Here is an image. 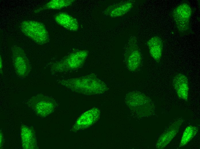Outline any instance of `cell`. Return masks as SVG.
Returning <instances> with one entry per match:
<instances>
[{
	"label": "cell",
	"instance_id": "1",
	"mask_svg": "<svg viewBox=\"0 0 200 149\" xmlns=\"http://www.w3.org/2000/svg\"><path fill=\"white\" fill-rule=\"evenodd\" d=\"M73 91L89 95L104 93L108 89L106 84L94 73L59 81Z\"/></svg>",
	"mask_w": 200,
	"mask_h": 149
},
{
	"label": "cell",
	"instance_id": "2",
	"mask_svg": "<svg viewBox=\"0 0 200 149\" xmlns=\"http://www.w3.org/2000/svg\"><path fill=\"white\" fill-rule=\"evenodd\" d=\"M87 50H76L69 54L51 66L53 71L62 72L75 70L82 66L88 55Z\"/></svg>",
	"mask_w": 200,
	"mask_h": 149
},
{
	"label": "cell",
	"instance_id": "3",
	"mask_svg": "<svg viewBox=\"0 0 200 149\" xmlns=\"http://www.w3.org/2000/svg\"><path fill=\"white\" fill-rule=\"evenodd\" d=\"M19 28L24 34L39 45L45 44L50 40L45 26L41 22L24 20L20 23Z\"/></svg>",
	"mask_w": 200,
	"mask_h": 149
},
{
	"label": "cell",
	"instance_id": "4",
	"mask_svg": "<svg viewBox=\"0 0 200 149\" xmlns=\"http://www.w3.org/2000/svg\"><path fill=\"white\" fill-rule=\"evenodd\" d=\"M193 10L190 5L183 2L173 10L172 15L177 29L182 34L189 31L190 21Z\"/></svg>",
	"mask_w": 200,
	"mask_h": 149
},
{
	"label": "cell",
	"instance_id": "5",
	"mask_svg": "<svg viewBox=\"0 0 200 149\" xmlns=\"http://www.w3.org/2000/svg\"><path fill=\"white\" fill-rule=\"evenodd\" d=\"M126 104L141 114L147 115L151 111L153 104L151 100L144 94L137 91H132L126 96Z\"/></svg>",
	"mask_w": 200,
	"mask_h": 149
},
{
	"label": "cell",
	"instance_id": "6",
	"mask_svg": "<svg viewBox=\"0 0 200 149\" xmlns=\"http://www.w3.org/2000/svg\"><path fill=\"white\" fill-rule=\"evenodd\" d=\"M11 50L13 65L16 74L21 77H26L29 74L31 66L25 51L16 45L12 46Z\"/></svg>",
	"mask_w": 200,
	"mask_h": 149
},
{
	"label": "cell",
	"instance_id": "7",
	"mask_svg": "<svg viewBox=\"0 0 200 149\" xmlns=\"http://www.w3.org/2000/svg\"><path fill=\"white\" fill-rule=\"evenodd\" d=\"M126 67L130 71L137 69L141 62V56L136 37L132 36L129 39L124 55Z\"/></svg>",
	"mask_w": 200,
	"mask_h": 149
},
{
	"label": "cell",
	"instance_id": "8",
	"mask_svg": "<svg viewBox=\"0 0 200 149\" xmlns=\"http://www.w3.org/2000/svg\"><path fill=\"white\" fill-rule=\"evenodd\" d=\"M29 103L37 113L42 116H45L48 111H51L55 105L53 100L41 94L32 97Z\"/></svg>",
	"mask_w": 200,
	"mask_h": 149
},
{
	"label": "cell",
	"instance_id": "9",
	"mask_svg": "<svg viewBox=\"0 0 200 149\" xmlns=\"http://www.w3.org/2000/svg\"><path fill=\"white\" fill-rule=\"evenodd\" d=\"M184 121L179 118L171 124L158 138L155 145L157 149L164 148L176 135Z\"/></svg>",
	"mask_w": 200,
	"mask_h": 149
},
{
	"label": "cell",
	"instance_id": "10",
	"mask_svg": "<svg viewBox=\"0 0 200 149\" xmlns=\"http://www.w3.org/2000/svg\"><path fill=\"white\" fill-rule=\"evenodd\" d=\"M172 85L179 98L187 101L189 87L187 77L182 73L176 74L172 79Z\"/></svg>",
	"mask_w": 200,
	"mask_h": 149
},
{
	"label": "cell",
	"instance_id": "11",
	"mask_svg": "<svg viewBox=\"0 0 200 149\" xmlns=\"http://www.w3.org/2000/svg\"><path fill=\"white\" fill-rule=\"evenodd\" d=\"M133 5L132 2L130 1H120L108 6L104 10V13L112 17H120L128 12Z\"/></svg>",
	"mask_w": 200,
	"mask_h": 149
},
{
	"label": "cell",
	"instance_id": "12",
	"mask_svg": "<svg viewBox=\"0 0 200 149\" xmlns=\"http://www.w3.org/2000/svg\"><path fill=\"white\" fill-rule=\"evenodd\" d=\"M56 23L66 29L71 31H76L79 29L77 20L66 13L60 12L55 15Z\"/></svg>",
	"mask_w": 200,
	"mask_h": 149
},
{
	"label": "cell",
	"instance_id": "13",
	"mask_svg": "<svg viewBox=\"0 0 200 149\" xmlns=\"http://www.w3.org/2000/svg\"><path fill=\"white\" fill-rule=\"evenodd\" d=\"M151 56L159 63L161 58L163 52V44L161 39L158 36L150 38L147 42Z\"/></svg>",
	"mask_w": 200,
	"mask_h": 149
},
{
	"label": "cell",
	"instance_id": "14",
	"mask_svg": "<svg viewBox=\"0 0 200 149\" xmlns=\"http://www.w3.org/2000/svg\"><path fill=\"white\" fill-rule=\"evenodd\" d=\"M74 0H52L43 6L35 9V13L46 9H58L71 5L74 2Z\"/></svg>",
	"mask_w": 200,
	"mask_h": 149
},
{
	"label": "cell",
	"instance_id": "15",
	"mask_svg": "<svg viewBox=\"0 0 200 149\" xmlns=\"http://www.w3.org/2000/svg\"><path fill=\"white\" fill-rule=\"evenodd\" d=\"M21 130L22 141L25 148H34L36 146L34 132L31 129L26 126L22 127Z\"/></svg>",
	"mask_w": 200,
	"mask_h": 149
},
{
	"label": "cell",
	"instance_id": "16",
	"mask_svg": "<svg viewBox=\"0 0 200 149\" xmlns=\"http://www.w3.org/2000/svg\"><path fill=\"white\" fill-rule=\"evenodd\" d=\"M198 131L196 126L190 125L184 130L181 138L178 148L186 145L194 137Z\"/></svg>",
	"mask_w": 200,
	"mask_h": 149
},
{
	"label": "cell",
	"instance_id": "17",
	"mask_svg": "<svg viewBox=\"0 0 200 149\" xmlns=\"http://www.w3.org/2000/svg\"><path fill=\"white\" fill-rule=\"evenodd\" d=\"M3 61L2 57L0 55V73L2 74L3 72Z\"/></svg>",
	"mask_w": 200,
	"mask_h": 149
}]
</instances>
